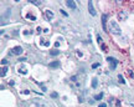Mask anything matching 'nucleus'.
<instances>
[{"mask_svg": "<svg viewBox=\"0 0 134 107\" xmlns=\"http://www.w3.org/2000/svg\"><path fill=\"white\" fill-rule=\"evenodd\" d=\"M88 10H90V14H91L92 16H94V15L97 14L96 9H94V6H93V3H92V1H88Z\"/></svg>", "mask_w": 134, "mask_h": 107, "instance_id": "423d86ee", "label": "nucleus"}, {"mask_svg": "<svg viewBox=\"0 0 134 107\" xmlns=\"http://www.w3.org/2000/svg\"><path fill=\"white\" fill-rule=\"evenodd\" d=\"M60 65H61V63L58 62V61H53V62H51L48 66L51 68H57V67H60Z\"/></svg>", "mask_w": 134, "mask_h": 107, "instance_id": "9b49d317", "label": "nucleus"}, {"mask_svg": "<svg viewBox=\"0 0 134 107\" xmlns=\"http://www.w3.org/2000/svg\"><path fill=\"white\" fill-rule=\"evenodd\" d=\"M102 98H103V92L99 93V95H97L96 97H94V100H102Z\"/></svg>", "mask_w": 134, "mask_h": 107, "instance_id": "f3484780", "label": "nucleus"}, {"mask_svg": "<svg viewBox=\"0 0 134 107\" xmlns=\"http://www.w3.org/2000/svg\"><path fill=\"white\" fill-rule=\"evenodd\" d=\"M31 4H35V5H37V6H40L41 5V1H38V0H29Z\"/></svg>", "mask_w": 134, "mask_h": 107, "instance_id": "ddd939ff", "label": "nucleus"}, {"mask_svg": "<svg viewBox=\"0 0 134 107\" xmlns=\"http://www.w3.org/2000/svg\"><path fill=\"white\" fill-rule=\"evenodd\" d=\"M19 72L21 73V75H26V73H27V67H26V66H24V65H23V66H20V67H19Z\"/></svg>", "mask_w": 134, "mask_h": 107, "instance_id": "9d476101", "label": "nucleus"}, {"mask_svg": "<svg viewBox=\"0 0 134 107\" xmlns=\"http://www.w3.org/2000/svg\"><path fill=\"white\" fill-rule=\"evenodd\" d=\"M36 83H37L38 86H40V87L42 88V90H43V92H45V91H46V87H45V86H43L42 83H40V82H38V81H36Z\"/></svg>", "mask_w": 134, "mask_h": 107, "instance_id": "a211bd4d", "label": "nucleus"}, {"mask_svg": "<svg viewBox=\"0 0 134 107\" xmlns=\"http://www.w3.org/2000/svg\"><path fill=\"white\" fill-rule=\"evenodd\" d=\"M66 5L68 6V8H70V9H72V10H75L77 8V6H76V3H75V1H72V0H67V1H66Z\"/></svg>", "mask_w": 134, "mask_h": 107, "instance_id": "6e6552de", "label": "nucleus"}, {"mask_svg": "<svg viewBox=\"0 0 134 107\" xmlns=\"http://www.w3.org/2000/svg\"><path fill=\"white\" fill-rule=\"evenodd\" d=\"M51 56H56V55H58V54H60V51H58V50H53V51H51Z\"/></svg>", "mask_w": 134, "mask_h": 107, "instance_id": "dca6fc26", "label": "nucleus"}, {"mask_svg": "<svg viewBox=\"0 0 134 107\" xmlns=\"http://www.w3.org/2000/svg\"><path fill=\"white\" fill-rule=\"evenodd\" d=\"M98 107H107V105H105V103H100Z\"/></svg>", "mask_w": 134, "mask_h": 107, "instance_id": "b1692460", "label": "nucleus"}, {"mask_svg": "<svg viewBox=\"0 0 134 107\" xmlns=\"http://www.w3.org/2000/svg\"><path fill=\"white\" fill-rule=\"evenodd\" d=\"M24 93H25V95H29V90H25V91H24Z\"/></svg>", "mask_w": 134, "mask_h": 107, "instance_id": "bb28decb", "label": "nucleus"}, {"mask_svg": "<svg viewBox=\"0 0 134 107\" xmlns=\"http://www.w3.org/2000/svg\"><path fill=\"white\" fill-rule=\"evenodd\" d=\"M129 75H130V77H133V78H134V73H133V72H129Z\"/></svg>", "mask_w": 134, "mask_h": 107, "instance_id": "cd10ccee", "label": "nucleus"}, {"mask_svg": "<svg viewBox=\"0 0 134 107\" xmlns=\"http://www.w3.org/2000/svg\"><path fill=\"white\" fill-rule=\"evenodd\" d=\"M97 40H98V42H99V44H100V42H102V39H100V36H99V35L97 36Z\"/></svg>", "mask_w": 134, "mask_h": 107, "instance_id": "4be33fe9", "label": "nucleus"}, {"mask_svg": "<svg viewBox=\"0 0 134 107\" xmlns=\"http://www.w3.org/2000/svg\"><path fill=\"white\" fill-rule=\"evenodd\" d=\"M107 19H108V15L107 14L102 15V28H103V31H108L107 30Z\"/></svg>", "mask_w": 134, "mask_h": 107, "instance_id": "7ed1b4c3", "label": "nucleus"}, {"mask_svg": "<svg viewBox=\"0 0 134 107\" xmlns=\"http://www.w3.org/2000/svg\"><path fill=\"white\" fill-rule=\"evenodd\" d=\"M61 14L65 15V16H67V13H66V11H63V10H61Z\"/></svg>", "mask_w": 134, "mask_h": 107, "instance_id": "5701e85b", "label": "nucleus"}, {"mask_svg": "<svg viewBox=\"0 0 134 107\" xmlns=\"http://www.w3.org/2000/svg\"><path fill=\"white\" fill-rule=\"evenodd\" d=\"M10 85H11V86H14V85H15V81H13V80H11V81H10Z\"/></svg>", "mask_w": 134, "mask_h": 107, "instance_id": "a878e982", "label": "nucleus"}, {"mask_svg": "<svg viewBox=\"0 0 134 107\" xmlns=\"http://www.w3.org/2000/svg\"><path fill=\"white\" fill-rule=\"evenodd\" d=\"M26 18H27V19H30V20H32V21H35V20H36V16H35V15H31V14H27V15H26Z\"/></svg>", "mask_w": 134, "mask_h": 107, "instance_id": "4468645a", "label": "nucleus"}, {"mask_svg": "<svg viewBox=\"0 0 134 107\" xmlns=\"http://www.w3.org/2000/svg\"><path fill=\"white\" fill-rule=\"evenodd\" d=\"M23 47L21 46H15V47H13V50H11V54L13 55H21L23 54Z\"/></svg>", "mask_w": 134, "mask_h": 107, "instance_id": "20e7f679", "label": "nucleus"}, {"mask_svg": "<svg viewBox=\"0 0 134 107\" xmlns=\"http://www.w3.org/2000/svg\"><path fill=\"white\" fill-rule=\"evenodd\" d=\"M118 80H119V83H123V85L125 83V80L123 78V76H122V75H118Z\"/></svg>", "mask_w": 134, "mask_h": 107, "instance_id": "2eb2a0df", "label": "nucleus"}, {"mask_svg": "<svg viewBox=\"0 0 134 107\" xmlns=\"http://www.w3.org/2000/svg\"><path fill=\"white\" fill-rule=\"evenodd\" d=\"M1 65H3V66H6V65H8V60H6V58H3V60H1Z\"/></svg>", "mask_w": 134, "mask_h": 107, "instance_id": "6ab92c4d", "label": "nucleus"}, {"mask_svg": "<svg viewBox=\"0 0 134 107\" xmlns=\"http://www.w3.org/2000/svg\"><path fill=\"white\" fill-rule=\"evenodd\" d=\"M8 71H9V68H8V66H3L1 67V72H0V76L4 78L6 75H8Z\"/></svg>", "mask_w": 134, "mask_h": 107, "instance_id": "1a4fd4ad", "label": "nucleus"}, {"mask_svg": "<svg viewBox=\"0 0 134 107\" xmlns=\"http://www.w3.org/2000/svg\"><path fill=\"white\" fill-rule=\"evenodd\" d=\"M98 66H99V63H93V65H92V68H96V67H98Z\"/></svg>", "mask_w": 134, "mask_h": 107, "instance_id": "412c9836", "label": "nucleus"}, {"mask_svg": "<svg viewBox=\"0 0 134 107\" xmlns=\"http://www.w3.org/2000/svg\"><path fill=\"white\" fill-rule=\"evenodd\" d=\"M43 14H45V18L47 21H51L53 19V11H51V10H45Z\"/></svg>", "mask_w": 134, "mask_h": 107, "instance_id": "39448f33", "label": "nucleus"}, {"mask_svg": "<svg viewBox=\"0 0 134 107\" xmlns=\"http://www.w3.org/2000/svg\"><path fill=\"white\" fill-rule=\"evenodd\" d=\"M19 61H21V62H24V61H26V58H23V57H21V58H19Z\"/></svg>", "mask_w": 134, "mask_h": 107, "instance_id": "393cba45", "label": "nucleus"}, {"mask_svg": "<svg viewBox=\"0 0 134 107\" xmlns=\"http://www.w3.org/2000/svg\"><path fill=\"white\" fill-rule=\"evenodd\" d=\"M109 33H112V34L114 35H120V33H122V30H120L119 25L117 24V21H110L109 24Z\"/></svg>", "mask_w": 134, "mask_h": 107, "instance_id": "f257e3e1", "label": "nucleus"}, {"mask_svg": "<svg viewBox=\"0 0 134 107\" xmlns=\"http://www.w3.org/2000/svg\"><path fill=\"white\" fill-rule=\"evenodd\" d=\"M107 61L109 62V67H110V70H114V68L117 67V63H118L117 58H114V57H107Z\"/></svg>", "mask_w": 134, "mask_h": 107, "instance_id": "f03ea898", "label": "nucleus"}, {"mask_svg": "<svg viewBox=\"0 0 134 107\" xmlns=\"http://www.w3.org/2000/svg\"><path fill=\"white\" fill-rule=\"evenodd\" d=\"M118 18H119L120 21H125L127 18H128V14L125 13V11H119V14H118Z\"/></svg>", "mask_w": 134, "mask_h": 107, "instance_id": "0eeeda50", "label": "nucleus"}, {"mask_svg": "<svg viewBox=\"0 0 134 107\" xmlns=\"http://www.w3.org/2000/svg\"><path fill=\"white\" fill-rule=\"evenodd\" d=\"M97 86H98V78L94 77L93 80H92V87H93V88H97Z\"/></svg>", "mask_w": 134, "mask_h": 107, "instance_id": "f8f14e48", "label": "nucleus"}, {"mask_svg": "<svg viewBox=\"0 0 134 107\" xmlns=\"http://www.w3.org/2000/svg\"><path fill=\"white\" fill-rule=\"evenodd\" d=\"M51 97H52V98H56V97H58L57 92H52V93H51Z\"/></svg>", "mask_w": 134, "mask_h": 107, "instance_id": "aec40b11", "label": "nucleus"}]
</instances>
